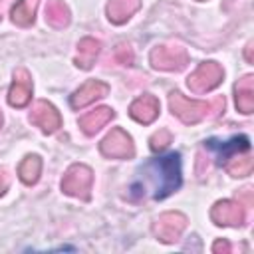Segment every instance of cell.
<instances>
[{"mask_svg":"<svg viewBox=\"0 0 254 254\" xmlns=\"http://www.w3.org/2000/svg\"><path fill=\"white\" fill-rule=\"evenodd\" d=\"M169 107L173 115H177L183 123L192 125V123L202 121L204 117H216L224 109V97L218 95L210 101H194V99L185 97L181 91H173L169 95Z\"/></svg>","mask_w":254,"mask_h":254,"instance_id":"2","label":"cell"},{"mask_svg":"<svg viewBox=\"0 0 254 254\" xmlns=\"http://www.w3.org/2000/svg\"><path fill=\"white\" fill-rule=\"evenodd\" d=\"M30 121L40 127L44 133H56L62 127V115L60 111L48 103V101H36L30 111Z\"/></svg>","mask_w":254,"mask_h":254,"instance_id":"8","label":"cell"},{"mask_svg":"<svg viewBox=\"0 0 254 254\" xmlns=\"http://www.w3.org/2000/svg\"><path fill=\"white\" fill-rule=\"evenodd\" d=\"M40 171H42V159L38 155H28L18 167V177L22 179V183L34 185L40 179Z\"/></svg>","mask_w":254,"mask_h":254,"instance_id":"19","label":"cell"},{"mask_svg":"<svg viewBox=\"0 0 254 254\" xmlns=\"http://www.w3.org/2000/svg\"><path fill=\"white\" fill-rule=\"evenodd\" d=\"M159 109H161L159 107V99L155 95H151V93H145V95L137 97L129 105V115L135 121H139L143 125H149L159 117Z\"/></svg>","mask_w":254,"mask_h":254,"instance_id":"12","label":"cell"},{"mask_svg":"<svg viewBox=\"0 0 254 254\" xmlns=\"http://www.w3.org/2000/svg\"><path fill=\"white\" fill-rule=\"evenodd\" d=\"M30 97H32V77L26 69L20 67L14 71V81L8 91V101L14 107H24L28 105Z\"/></svg>","mask_w":254,"mask_h":254,"instance_id":"11","label":"cell"},{"mask_svg":"<svg viewBox=\"0 0 254 254\" xmlns=\"http://www.w3.org/2000/svg\"><path fill=\"white\" fill-rule=\"evenodd\" d=\"M0 127H2V113H0Z\"/></svg>","mask_w":254,"mask_h":254,"instance_id":"29","label":"cell"},{"mask_svg":"<svg viewBox=\"0 0 254 254\" xmlns=\"http://www.w3.org/2000/svg\"><path fill=\"white\" fill-rule=\"evenodd\" d=\"M185 228H187V216L181 212H163L153 224L155 236L165 244L177 242Z\"/></svg>","mask_w":254,"mask_h":254,"instance_id":"7","label":"cell"},{"mask_svg":"<svg viewBox=\"0 0 254 254\" xmlns=\"http://www.w3.org/2000/svg\"><path fill=\"white\" fill-rule=\"evenodd\" d=\"M151 149L153 151H161V149H165L169 143H171V133L167 131V129H159L153 137H151Z\"/></svg>","mask_w":254,"mask_h":254,"instance_id":"23","label":"cell"},{"mask_svg":"<svg viewBox=\"0 0 254 254\" xmlns=\"http://www.w3.org/2000/svg\"><path fill=\"white\" fill-rule=\"evenodd\" d=\"M6 4V0H0V18H2V6Z\"/></svg>","mask_w":254,"mask_h":254,"instance_id":"28","label":"cell"},{"mask_svg":"<svg viewBox=\"0 0 254 254\" xmlns=\"http://www.w3.org/2000/svg\"><path fill=\"white\" fill-rule=\"evenodd\" d=\"M115 60H117V64H121V65H131L133 60H135L131 46L125 44V42H121V44L115 48Z\"/></svg>","mask_w":254,"mask_h":254,"instance_id":"22","label":"cell"},{"mask_svg":"<svg viewBox=\"0 0 254 254\" xmlns=\"http://www.w3.org/2000/svg\"><path fill=\"white\" fill-rule=\"evenodd\" d=\"M8 185H10V179H8V173L4 171V169H0V196L6 192V189H8Z\"/></svg>","mask_w":254,"mask_h":254,"instance_id":"26","label":"cell"},{"mask_svg":"<svg viewBox=\"0 0 254 254\" xmlns=\"http://www.w3.org/2000/svg\"><path fill=\"white\" fill-rule=\"evenodd\" d=\"M91 183H93V173L87 165H71L62 179V190L69 196L87 200Z\"/></svg>","mask_w":254,"mask_h":254,"instance_id":"3","label":"cell"},{"mask_svg":"<svg viewBox=\"0 0 254 254\" xmlns=\"http://www.w3.org/2000/svg\"><path fill=\"white\" fill-rule=\"evenodd\" d=\"M145 173L153 179V196L165 198L181 187V155L169 153L159 157L145 167Z\"/></svg>","mask_w":254,"mask_h":254,"instance_id":"1","label":"cell"},{"mask_svg":"<svg viewBox=\"0 0 254 254\" xmlns=\"http://www.w3.org/2000/svg\"><path fill=\"white\" fill-rule=\"evenodd\" d=\"M109 93V85L101 79H87L77 91H73V95L69 97V105L73 109H81L89 103H93L95 99H101Z\"/></svg>","mask_w":254,"mask_h":254,"instance_id":"10","label":"cell"},{"mask_svg":"<svg viewBox=\"0 0 254 254\" xmlns=\"http://www.w3.org/2000/svg\"><path fill=\"white\" fill-rule=\"evenodd\" d=\"M139 8H141V0H109L107 2V18L113 24H123Z\"/></svg>","mask_w":254,"mask_h":254,"instance_id":"16","label":"cell"},{"mask_svg":"<svg viewBox=\"0 0 254 254\" xmlns=\"http://www.w3.org/2000/svg\"><path fill=\"white\" fill-rule=\"evenodd\" d=\"M46 22L52 28H65L69 24V8L64 0H48L46 4Z\"/></svg>","mask_w":254,"mask_h":254,"instance_id":"18","label":"cell"},{"mask_svg":"<svg viewBox=\"0 0 254 254\" xmlns=\"http://www.w3.org/2000/svg\"><path fill=\"white\" fill-rule=\"evenodd\" d=\"M238 200H242V202H244V206H250V204L254 202V198H252V189H250V187L242 189V190L238 192Z\"/></svg>","mask_w":254,"mask_h":254,"instance_id":"24","label":"cell"},{"mask_svg":"<svg viewBox=\"0 0 254 254\" xmlns=\"http://www.w3.org/2000/svg\"><path fill=\"white\" fill-rule=\"evenodd\" d=\"M210 218L218 224V226H240L244 224V208L242 202H234V200H218L214 202V206L210 208Z\"/></svg>","mask_w":254,"mask_h":254,"instance_id":"9","label":"cell"},{"mask_svg":"<svg viewBox=\"0 0 254 254\" xmlns=\"http://www.w3.org/2000/svg\"><path fill=\"white\" fill-rule=\"evenodd\" d=\"M38 0H20L12 8V22L18 26H30L36 16Z\"/></svg>","mask_w":254,"mask_h":254,"instance_id":"20","label":"cell"},{"mask_svg":"<svg viewBox=\"0 0 254 254\" xmlns=\"http://www.w3.org/2000/svg\"><path fill=\"white\" fill-rule=\"evenodd\" d=\"M234 99H236V109L240 113H252L254 111V75H244L238 79L234 85Z\"/></svg>","mask_w":254,"mask_h":254,"instance_id":"15","label":"cell"},{"mask_svg":"<svg viewBox=\"0 0 254 254\" xmlns=\"http://www.w3.org/2000/svg\"><path fill=\"white\" fill-rule=\"evenodd\" d=\"M224 77V69L216 62H204L200 64L187 79V85L192 93H204L214 89Z\"/></svg>","mask_w":254,"mask_h":254,"instance_id":"6","label":"cell"},{"mask_svg":"<svg viewBox=\"0 0 254 254\" xmlns=\"http://www.w3.org/2000/svg\"><path fill=\"white\" fill-rule=\"evenodd\" d=\"M224 167L232 177H246L252 173L254 161H252V157H232L224 163Z\"/></svg>","mask_w":254,"mask_h":254,"instance_id":"21","label":"cell"},{"mask_svg":"<svg viewBox=\"0 0 254 254\" xmlns=\"http://www.w3.org/2000/svg\"><path fill=\"white\" fill-rule=\"evenodd\" d=\"M151 65L165 71H181L189 64V54L181 46H157L151 50Z\"/></svg>","mask_w":254,"mask_h":254,"instance_id":"4","label":"cell"},{"mask_svg":"<svg viewBox=\"0 0 254 254\" xmlns=\"http://www.w3.org/2000/svg\"><path fill=\"white\" fill-rule=\"evenodd\" d=\"M250 50H252V44L246 46V60H248V62H252V54H250Z\"/></svg>","mask_w":254,"mask_h":254,"instance_id":"27","label":"cell"},{"mask_svg":"<svg viewBox=\"0 0 254 254\" xmlns=\"http://www.w3.org/2000/svg\"><path fill=\"white\" fill-rule=\"evenodd\" d=\"M204 145H206L208 149L216 151L218 165L226 163L232 155H236V153H240V151H248V149H250V141H248V137H244V135H236V137H232V139H230V141H226V143H220V141L208 139Z\"/></svg>","mask_w":254,"mask_h":254,"instance_id":"13","label":"cell"},{"mask_svg":"<svg viewBox=\"0 0 254 254\" xmlns=\"http://www.w3.org/2000/svg\"><path fill=\"white\" fill-rule=\"evenodd\" d=\"M212 252H214V254H228V252H230V244H228L226 240H216V242L212 244Z\"/></svg>","mask_w":254,"mask_h":254,"instance_id":"25","label":"cell"},{"mask_svg":"<svg viewBox=\"0 0 254 254\" xmlns=\"http://www.w3.org/2000/svg\"><path fill=\"white\" fill-rule=\"evenodd\" d=\"M99 50H101V44L93 38H81L79 44H77V56H75V65L81 67V69H89L97 56H99Z\"/></svg>","mask_w":254,"mask_h":254,"instance_id":"17","label":"cell"},{"mask_svg":"<svg viewBox=\"0 0 254 254\" xmlns=\"http://www.w3.org/2000/svg\"><path fill=\"white\" fill-rule=\"evenodd\" d=\"M99 151L109 159H131L135 155V145L127 131H123L121 127H115L101 139Z\"/></svg>","mask_w":254,"mask_h":254,"instance_id":"5","label":"cell"},{"mask_svg":"<svg viewBox=\"0 0 254 254\" xmlns=\"http://www.w3.org/2000/svg\"><path fill=\"white\" fill-rule=\"evenodd\" d=\"M115 117L113 109L109 107H97L89 113H85L83 117H79V129L85 133V135H95L101 127H105L111 119Z\"/></svg>","mask_w":254,"mask_h":254,"instance_id":"14","label":"cell"}]
</instances>
